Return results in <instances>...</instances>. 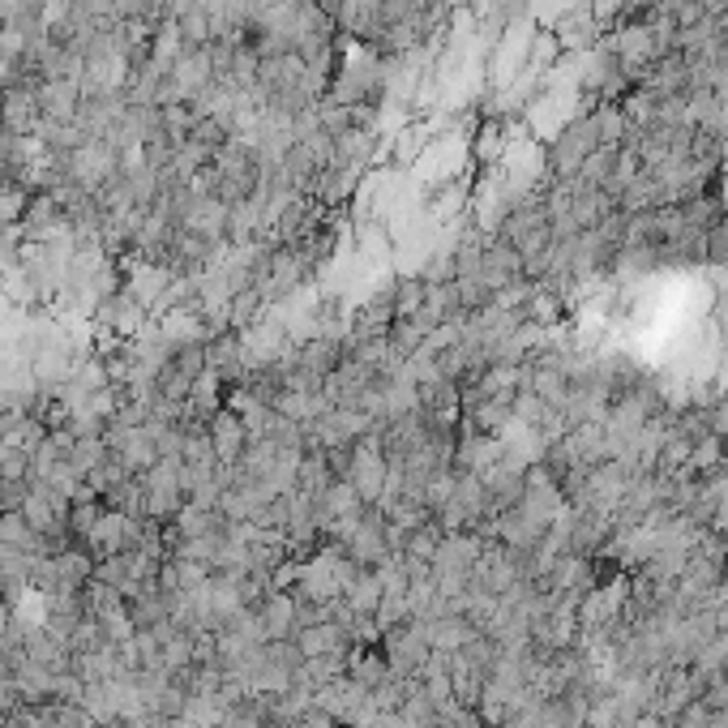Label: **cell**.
<instances>
[{
	"label": "cell",
	"instance_id": "cell-1",
	"mask_svg": "<svg viewBox=\"0 0 728 728\" xmlns=\"http://www.w3.org/2000/svg\"><path fill=\"white\" fill-rule=\"evenodd\" d=\"M592 150H600L596 121L592 116H579L562 133H553V142H549V171L558 180H570V176H579V167L592 159Z\"/></svg>",
	"mask_w": 728,
	"mask_h": 728
},
{
	"label": "cell",
	"instance_id": "cell-2",
	"mask_svg": "<svg viewBox=\"0 0 728 728\" xmlns=\"http://www.w3.org/2000/svg\"><path fill=\"white\" fill-rule=\"evenodd\" d=\"M146 519L150 523H171L189 501H185V485H180V455H167L150 467L146 476Z\"/></svg>",
	"mask_w": 728,
	"mask_h": 728
},
{
	"label": "cell",
	"instance_id": "cell-3",
	"mask_svg": "<svg viewBox=\"0 0 728 728\" xmlns=\"http://www.w3.org/2000/svg\"><path fill=\"white\" fill-rule=\"evenodd\" d=\"M429 652L433 647H429V638H425V626H420V622H407V626L382 634V656H386L391 673H398V677H420Z\"/></svg>",
	"mask_w": 728,
	"mask_h": 728
},
{
	"label": "cell",
	"instance_id": "cell-4",
	"mask_svg": "<svg viewBox=\"0 0 728 728\" xmlns=\"http://www.w3.org/2000/svg\"><path fill=\"white\" fill-rule=\"evenodd\" d=\"M121 176V155L103 142V137H91L86 146H77L73 155H69V180H77L82 189H91V194H100L107 180H116Z\"/></svg>",
	"mask_w": 728,
	"mask_h": 728
},
{
	"label": "cell",
	"instance_id": "cell-5",
	"mask_svg": "<svg viewBox=\"0 0 728 728\" xmlns=\"http://www.w3.org/2000/svg\"><path fill=\"white\" fill-rule=\"evenodd\" d=\"M95 326H100L103 334H112V339H137V334L150 326V313H146V304H137V300L125 292V283H121V292H112V297L100 300Z\"/></svg>",
	"mask_w": 728,
	"mask_h": 728
},
{
	"label": "cell",
	"instance_id": "cell-6",
	"mask_svg": "<svg viewBox=\"0 0 728 728\" xmlns=\"http://www.w3.org/2000/svg\"><path fill=\"white\" fill-rule=\"evenodd\" d=\"M215 82V61H210V48H185V56L171 65V86H176V100L194 103Z\"/></svg>",
	"mask_w": 728,
	"mask_h": 728
},
{
	"label": "cell",
	"instance_id": "cell-7",
	"mask_svg": "<svg viewBox=\"0 0 728 728\" xmlns=\"http://www.w3.org/2000/svg\"><path fill=\"white\" fill-rule=\"evenodd\" d=\"M34 100H39V112H43V121H77V112H82V82H69V77H48L39 91H34Z\"/></svg>",
	"mask_w": 728,
	"mask_h": 728
},
{
	"label": "cell",
	"instance_id": "cell-8",
	"mask_svg": "<svg viewBox=\"0 0 728 728\" xmlns=\"http://www.w3.org/2000/svg\"><path fill=\"white\" fill-rule=\"evenodd\" d=\"M206 429H210V441H215V455H219V464H240V459H245L249 429H245V420L236 416L232 407L215 412V420H210Z\"/></svg>",
	"mask_w": 728,
	"mask_h": 728
},
{
	"label": "cell",
	"instance_id": "cell-9",
	"mask_svg": "<svg viewBox=\"0 0 728 728\" xmlns=\"http://www.w3.org/2000/svg\"><path fill=\"white\" fill-rule=\"evenodd\" d=\"M258 617H262L266 643L292 638V634H297V596H292V592H270V596L258 604Z\"/></svg>",
	"mask_w": 728,
	"mask_h": 728
},
{
	"label": "cell",
	"instance_id": "cell-10",
	"mask_svg": "<svg viewBox=\"0 0 728 728\" xmlns=\"http://www.w3.org/2000/svg\"><path fill=\"white\" fill-rule=\"evenodd\" d=\"M48 437V425L31 412H0V446L13 450H34Z\"/></svg>",
	"mask_w": 728,
	"mask_h": 728
},
{
	"label": "cell",
	"instance_id": "cell-11",
	"mask_svg": "<svg viewBox=\"0 0 728 728\" xmlns=\"http://www.w3.org/2000/svg\"><path fill=\"white\" fill-rule=\"evenodd\" d=\"M347 677L356 682V686H364L368 695L391 677V664H386V656L382 652H368V647H356L352 652V664H347Z\"/></svg>",
	"mask_w": 728,
	"mask_h": 728
},
{
	"label": "cell",
	"instance_id": "cell-12",
	"mask_svg": "<svg viewBox=\"0 0 728 728\" xmlns=\"http://www.w3.org/2000/svg\"><path fill=\"white\" fill-rule=\"evenodd\" d=\"M382 596H386V592H382L377 574H373V570L364 565L361 574L352 579V587L343 592V604H347L352 613H361V617H373V613H377V604H382Z\"/></svg>",
	"mask_w": 728,
	"mask_h": 728
},
{
	"label": "cell",
	"instance_id": "cell-13",
	"mask_svg": "<svg viewBox=\"0 0 728 728\" xmlns=\"http://www.w3.org/2000/svg\"><path fill=\"white\" fill-rule=\"evenodd\" d=\"M266 309H270V304H266V297L258 288H240L232 297V309H228V326H232V331H249V326L262 322Z\"/></svg>",
	"mask_w": 728,
	"mask_h": 728
},
{
	"label": "cell",
	"instance_id": "cell-14",
	"mask_svg": "<svg viewBox=\"0 0 728 728\" xmlns=\"http://www.w3.org/2000/svg\"><path fill=\"white\" fill-rule=\"evenodd\" d=\"M107 455H112V450H107L103 437H77V441H73V455H69V467H73L82 480H91V476L107 464Z\"/></svg>",
	"mask_w": 728,
	"mask_h": 728
},
{
	"label": "cell",
	"instance_id": "cell-15",
	"mask_svg": "<svg viewBox=\"0 0 728 728\" xmlns=\"http://www.w3.org/2000/svg\"><path fill=\"white\" fill-rule=\"evenodd\" d=\"M31 189L22 185V180H13V176H4L0 180V228H9V223H22V215H27V206H31Z\"/></svg>",
	"mask_w": 728,
	"mask_h": 728
},
{
	"label": "cell",
	"instance_id": "cell-16",
	"mask_svg": "<svg viewBox=\"0 0 728 728\" xmlns=\"http://www.w3.org/2000/svg\"><path fill=\"white\" fill-rule=\"evenodd\" d=\"M441 535H446V531L437 528V523H425V528H416V531H407V535H403V549H398V553H403V558H412V562H429L433 565Z\"/></svg>",
	"mask_w": 728,
	"mask_h": 728
},
{
	"label": "cell",
	"instance_id": "cell-17",
	"mask_svg": "<svg viewBox=\"0 0 728 728\" xmlns=\"http://www.w3.org/2000/svg\"><path fill=\"white\" fill-rule=\"evenodd\" d=\"M425 279L420 274H398L395 279V322L398 318H416L420 304H425Z\"/></svg>",
	"mask_w": 728,
	"mask_h": 728
},
{
	"label": "cell",
	"instance_id": "cell-18",
	"mask_svg": "<svg viewBox=\"0 0 728 728\" xmlns=\"http://www.w3.org/2000/svg\"><path fill=\"white\" fill-rule=\"evenodd\" d=\"M373 622H377V630L386 634V630H398L412 622V600L407 596H382V604H377V613H373Z\"/></svg>",
	"mask_w": 728,
	"mask_h": 728
},
{
	"label": "cell",
	"instance_id": "cell-19",
	"mask_svg": "<svg viewBox=\"0 0 728 728\" xmlns=\"http://www.w3.org/2000/svg\"><path fill=\"white\" fill-rule=\"evenodd\" d=\"M180 22V39H185V48H210V18L201 13V9H189L185 18H176Z\"/></svg>",
	"mask_w": 728,
	"mask_h": 728
},
{
	"label": "cell",
	"instance_id": "cell-20",
	"mask_svg": "<svg viewBox=\"0 0 728 728\" xmlns=\"http://www.w3.org/2000/svg\"><path fill=\"white\" fill-rule=\"evenodd\" d=\"M219 728H266V725L253 716V707H249V703H240V707H232V711L223 716V725Z\"/></svg>",
	"mask_w": 728,
	"mask_h": 728
},
{
	"label": "cell",
	"instance_id": "cell-21",
	"mask_svg": "<svg viewBox=\"0 0 728 728\" xmlns=\"http://www.w3.org/2000/svg\"><path fill=\"white\" fill-rule=\"evenodd\" d=\"M716 626L728 630V604H720V609H716Z\"/></svg>",
	"mask_w": 728,
	"mask_h": 728
},
{
	"label": "cell",
	"instance_id": "cell-22",
	"mask_svg": "<svg viewBox=\"0 0 728 728\" xmlns=\"http://www.w3.org/2000/svg\"><path fill=\"white\" fill-rule=\"evenodd\" d=\"M0 514H4V485H0Z\"/></svg>",
	"mask_w": 728,
	"mask_h": 728
},
{
	"label": "cell",
	"instance_id": "cell-23",
	"mask_svg": "<svg viewBox=\"0 0 728 728\" xmlns=\"http://www.w3.org/2000/svg\"><path fill=\"white\" fill-rule=\"evenodd\" d=\"M0 31H4V13H0Z\"/></svg>",
	"mask_w": 728,
	"mask_h": 728
}]
</instances>
